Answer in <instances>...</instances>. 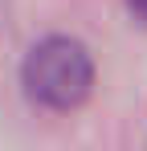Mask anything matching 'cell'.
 Returning a JSON list of instances; mask_svg holds the SVG:
<instances>
[{"label": "cell", "instance_id": "cell-1", "mask_svg": "<svg viewBox=\"0 0 147 151\" xmlns=\"http://www.w3.org/2000/svg\"><path fill=\"white\" fill-rule=\"evenodd\" d=\"M94 82H98L94 57L70 33H49L41 41H33L21 61L24 98L49 114H70L78 106H86L94 94Z\"/></svg>", "mask_w": 147, "mask_h": 151}, {"label": "cell", "instance_id": "cell-2", "mask_svg": "<svg viewBox=\"0 0 147 151\" xmlns=\"http://www.w3.org/2000/svg\"><path fill=\"white\" fill-rule=\"evenodd\" d=\"M8 25H12V0H0V41L8 37Z\"/></svg>", "mask_w": 147, "mask_h": 151}, {"label": "cell", "instance_id": "cell-3", "mask_svg": "<svg viewBox=\"0 0 147 151\" xmlns=\"http://www.w3.org/2000/svg\"><path fill=\"white\" fill-rule=\"evenodd\" d=\"M127 12H131L139 25H147V0H127Z\"/></svg>", "mask_w": 147, "mask_h": 151}]
</instances>
